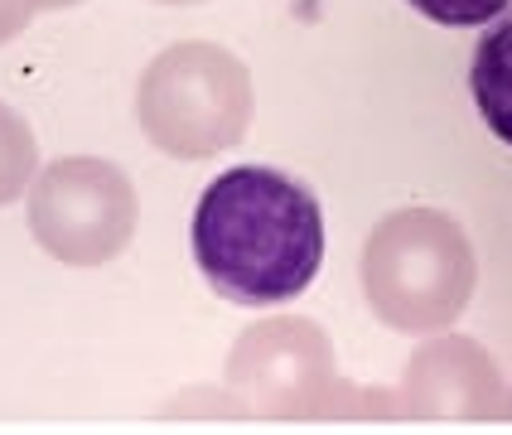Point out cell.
Segmentation results:
<instances>
[{
	"label": "cell",
	"mask_w": 512,
	"mask_h": 435,
	"mask_svg": "<svg viewBox=\"0 0 512 435\" xmlns=\"http://www.w3.org/2000/svg\"><path fill=\"white\" fill-rule=\"evenodd\" d=\"M368 310L397 334H440L464 310L479 281L474 242L440 208H397L363 242Z\"/></svg>",
	"instance_id": "3957f363"
},
{
	"label": "cell",
	"mask_w": 512,
	"mask_h": 435,
	"mask_svg": "<svg viewBox=\"0 0 512 435\" xmlns=\"http://www.w3.org/2000/svg\"><path fill=\"white\" fill-rule=\"evenodd\" d=\"M73 5H83V0H39V10H73Z\"/></svg>",
	"instance_id": "8fae6325"
},
{
	"label": "cell",
	"mask_w": 512,
	"mask_h": 435,
	"mask_svg": "<svg viewBox=\"0 0 512 435\" xmlns=\"http://www.w3.org/2000/svg\"><path fill=\"white\" fill-rule=\"evenodd\" d=\"M416 15H426L435 25H450V29H469V25H484L493 15H503L512 0H406Z\"/></svg>",
	"instance_id": "9c48e42d"
},
{
	"label": "cell",
	"mask_w": 512,
	"mask_h": 435,
	"mask_svg": "<svg viewBox=\"0 0 512 435\" xmlns=\"http://www.w3.org/2000/svg\"><path fill=\"white\" fill-rule=\"evenodd\" d=\"M136 184L102 155H63L29 184V232L63 266H102L136 237Z\"/></svg>",
	"instance_id": "5b68a950"
},
{
	"label": "cell",
	"mask_w": 512,
	"mask_h": 435,
	"mask_svg": "<svg viewBox=\"0 0 512 435\" xmlns=\"http://www.w3.org/2000/svg\"><path fill=\"white\" fill-rule=\"evenodd\" d=\"M247 63L208 39H184L145 63L136 83V121L145 141L174 160H213L252 126Z\"/></svg>",
	"instance_id": "277c9868"
},
{
	"label": "cell",
	"mask_w": 512,
	"mask_h": 435,
	"mask_svg": "<svg viewBox=\"0 0 512 435\" xmlns=\"http://www.w3.org/2000/svg\"><path fill=\"white\" fill-rule=\"evenodd\" d=\"M508 382L498 358L469 334H435L406 358L401 406L416 421H493L503 416Z\"/></svg>",
	"instance_id": "8992f818"
},
{
	"label": "cell",
	"mask_w": 512,
	"mask_h": 435,
	"mask_svg": "<svg viewBox=\"0 0 512 435\" xmlns=\"http://www.w3.org/2000/svg\"><path fill=\"white\" fill-rule=\"evenodd\" d=\"M194 266L232 305H290L324 266V208L295 174L271 165H232L199 194Z\"/></svg>",
	"instance_id": "6da1fadb"
},
{
	"label": "cell",
	"mask_w": 512,
	"mask_h": 435,
	"mask_svg": "<svg viewBox=\"0 0 512 435\" xmlns=\"http://www.w3.org/2000/svg\"><path fill=\"white\" fill-rule=\"evenodd\" d=\"M223 387L256 421H358L406 416L401 397L339 377L334 339L305 315H266L237 334Z\"/></svg>",
	"instance_id": "7a4b0ae2"
},
{
	"label": "cell",
	"mask_w": 512,
	"mask_h": 435,
	"mask_svg": "<svg viewBox=\"0 0 512 435\" xmlns=\"http://www.w3.org/2000/svg\"><path fill=\"white\" fill-rule=\"evenodd\" d=\"M469 92L488 131L512 145V15H503L479 39L474 63H469Z\"/></svg>",
	"instance_id": "52a82bcc"
},
{
	"label": "cell",
	"mask_w": 512,
	"mask_h": 435,
	"mask_svg": "<svg viewBox=\"0 0 512 435\" xmlns=\"http://www.w3.org/2000/svg\"><path fill=\"white\" fill-rule=\"evenodd\" d=\"M503 416H508V421H512V392H508V402H503Z\"/></svg>",
	"instance_id": "4fadbf2b"
},
{
	"label": "cell",
	"mask_w": 512,
	"mask_h": 435,
	"mask_svg": "<svg viewBox=\"0 0 512 435\" xmlns=\"http://www.w3.org/2000/svg\"><path fill=\"white\" fill-rule=\"evenodd\" d=\"M34 15H39V0H0V44L25 34Z\"/></svg>",
	"instance_id": "30bf717a"
},
{
	"label": "cell",
	"mask_w": 512,
	"mask_h": 435,
	"mask_svg": "<svg viewBox=\"0 0 512 435\" xmlns=\"http://www.w3.org/2000/svg\"><path fill=\"white\" fill-rule=\"evenodd\" d=\"M155 5H199V0H155Z\"/></svg>",
	"instance_id": "7c38bea8"
},
{
	"label": "cell",
	"mask_w": 512,
	"mask_h": 435,
	"mask_svg": "<svg viewBox=\"0 0 512 435\" xmlns=\"http://www.w3.org/2000/svg\"><path fill=\"white\" fill-rule=\"evenodd\" d=\"M39 174V141L34 126L15 112L10 102H0V208L25 199L29 184Z\"/></svg>",
	"instance_id": "ba28073f"
}]
</instances>
